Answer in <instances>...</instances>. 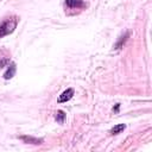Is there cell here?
I'll use <instances>...</instances> for the list:
<instances>
[{
  "instance_id": "obj_3",
  "label": "cell",
  "mask_w": 152,
  "mask_h": 152,
  "mask_svg": "<svg viewBox=\"0 0 152 152\" xmlns=\"http://www.w3.org/2000/svg\"><path fill=\"white\" fill-rule=\"evenodd\" d=\"M128 37H129V33H128V32H125L124 34H121V36L119 37L118 42L115 43V45H114V49H115V50H120V49H121V48L125 45V43L127 42Z\"/></svg>"
},
{
  "instance_id": "obj_1",
  "label": "cell",
  "mask_w": 152,
  "mask_h": 152,
  "mask_svg": "<svg viewBox=\"0 0 152 152\" xmlns=\"http://www.w3.org/2000/svg\"><path fill=\"white\" fill-rule=\"evenodd\" d=\"M17 24H18V18L17 17H13L11 19L8 18L2 24H0V38L12 33L14 31V28L17 27Z\"/></svg>"
},
{
  "instance_id": "obj_8",
  "label": "cell",
  "mask_w": 152,
  "mask_h": 152,
  "mask_svg": "<svg viewBox=\"0 0 152 152\" xmlns=\"http://www.w3.org/2000/svg\"><path fill=\"white\" fill-rule=\"evenodd\" d=\"M64 119H65V113L63 110H57V113H56V120H57V122L62 124L64 121Z\"/></svg>"
},
{
  "instance_id": "obj_5",
  "label": "cell",
  "mask_w": 152,
  "mask_h": 152,
  "mask_svg": "<svg viewBox=\"0 0 152 152\" xmlns=\"http://www.w3.org/2000/svg\"><path fill=\"white\" fill-rule=\"evenodd\" d=\"M15 70H17L15 64H11L10 68L6 70V72L4 74V78H5V80H10V78H12V77L14 76V74H15Z\"/></svg>"
},
{
  "instance_id": "obj_2",
  "label": "cell",
  "mask_w": 152,
  "mask_h": 152,
  "mask_svg": "<svg viewBox=\"0 0 152 152\" xmlns=\"http://www.w3.org/2000/svg\"><path fill=\"white\" fill-rule=\"evenodd\" d=\"M19 139H21L26 144H32V145H40L43 142V139L36 138L32 135H21V137H19Z\"/></svg>"
},
{
  "instance_id": "obj_4",
  "label": "cell",
  "mask_w": 152,
  "mask_h": 152,
  "mask_svg": "<svg viewBox=\"0 0 152 152\" xmlns=\"http://www.w3.org/2000/svg\"><path fill=\"white\" fill-rule=\"evenodd\" d=\"M72 95H74V89L69 88V89L64 90V91L59 95L58 101H59V102H66V101H69V100L72 97Z\"/></svg>"
},
{
  "instance_id": "obj_7",
  "label": "cell",
  "mask_w": 152,
  "mask_h": 152,
  "mask_svg": "<svg viewBox=\"0 0 152 152\" xmlns=\"http://www.w3.org/2000/svg\"><path fill=\"white\" fill-rule=\"evenodd\" d=\"M65 4L69 7H80L82 6V0H65Z\"/></svg>"
},
{
  "instance_id": "obj_6",
  "label": "cell",
  "mask_w": 152,
  "mask_h": 152,
  "mask_svg": "<svg viewBox=\"0 0 152 152\" xmlns=\"http://www.w3.org/2000/svg\"><path fill=\"white\" fill-rule=\"evenodd\" d=\"M126 128V125L125 124H119V125H115L112 129H110V134H119L121 133L124 129Z\"/></svg>"
}]
</instances>
